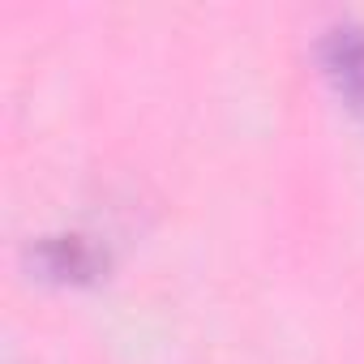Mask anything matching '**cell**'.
Listing matches in <instances>:
<instances>
[{
  "instance_id": "cell-1",
  "label": "cell",
  "mask_w": 364,
  "mask_h": 364,
  "mask_svg": "<svg viewBox=\"0 0 364 364\" xmlns=\"http://www.w3.org/2000/svg\"><path fill=\"white\" fill-rule=\"evenodd\" d=\"M317 65L334 95L364 120V26L334 22L317 39Z\"/></svg>"
},
{
  "instance_id": "cell-2",
  "label": "cell",
  "mask_w": 364,
  "mask_h": 364,
  "mask_svg": "<svg viewBox=\"0 0 364 364\" xmlns=\"http://www.w3.org/2000/svg\"><path fill=\"white\" fill-rule=\"evenodd\" d=\"M31 266L48 283H95L107 270V253L86 236H39L31 245Z\"/></svg>"
}]
</instances>
